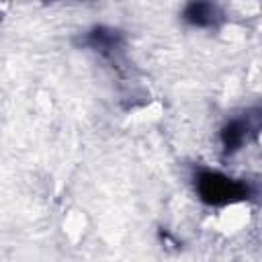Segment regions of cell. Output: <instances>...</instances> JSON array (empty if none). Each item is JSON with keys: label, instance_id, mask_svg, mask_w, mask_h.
Listing matches in <instances>:
<instances>
[{"label": "cell", "instance_id": "3", "mask_svg": "<svg viewBox=\"0 0 262 262\" xmlns=\"http://www.w3.org/2000/svg\"><path fill=\"white\" fill-rule=\"evenodd\" d=\"M180 16L186 25H190L194 29H215L223 20L221 8L213 2H203V0H194V2L184 4Z\"/></svg>", "mask_w": 262, "mask_h": 262}, {"label": "cell", "instance_id": "2", "mask_svg": "<svg viewBox=\"0 0 262 262\" xmlns=\"http://www.w3.org/2000/svg\"><path fill=\"white\" fill-rule=\"evenodd\" d=\"M82 45L98 51L104 57H115V53L123 47V33L113 27L96 25L82 35Z\"/></svg>", "mask_w": 262, "mask_h": 262}, {"label": "cell", "instance_id": "4", "mask_svg": "<svg viewBox=\"0 0 262 262\" xmlns=\"http://www.w3.org/2000/svg\"><path fill=\"white\" fill-rule=\"evenodd\" d=\"M250 133H252V125L246 117H233V119L225 121L219 129V143H221L223 156L237 154L246 145Z\"/></svg>", "mask_w": 262, "mask_h": 262}, {"label": "cell", "instance_id": "1", "mask_svg": "<svg viewBox=\"0 0 262 262\" xmlns=\"http://www.w3.org/2000/svg\"><path fill=\"white\" fill-rule=\"evenodd\" d=\"M194 192L199 201L209 207H225L254 196V188L246 180H237L209 168H199L194 172Z\"/></svg>", "mask_w": 262, "mask_h": 262}]
</instances>
